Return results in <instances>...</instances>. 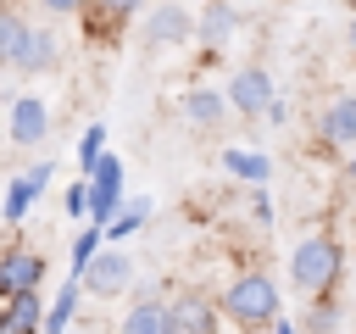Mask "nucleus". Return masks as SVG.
<instances>
[{
    "instance_id": "f257e3e1",
    "label": "nucleus",
    "mask_w": 356,
    "mask_h": 334,
    "mask_svg": "<svg viewBox=\"0 0 356 334\" xmlns=\"http://www.w3.org/2000/svg\"><path fill=\"white\" fill-rule=\"evenodd\" d=\"M217 312H222V323H234L239 334H261V328H273V323L284 317L278 278L261 273V267L234 273V278L222 284V295H217Z\"/></svg>"
},
{
    "instance_id": "f03ea898",
    "label": "nucleus",
    "mask_w": 356,
    "mask_h": 334,
    "mask_svg": "<svg viewBox=\"0 0 356 334\" xmlns=\"http://www.w3.org/2000/svg\"><path fill=\"white\" fill-rule=\"evenodd\" d=\"M339 273H345V245L334 234L295 239V250H289V289H300V295L317 301V295H334Z\"/></svg>"
},
{
    "instance_id": "7ed1b4c3",
    "label": "nucleus",
    "mask_w": 356,
    "mask_h": 334,
    "mask_svg": "<svg viewBox=\"0 0 356 334\" xmlns=\"http://www.w3.org/2000/svg\"><path fill=\"white\" fill-rule=\"evenodd\" d=\"M139 39L150 50H167V45H189L195 39V11L184 0H156L145 17H139Z\"/></svg>"
},
{
    "instance_id": "20e7f679",
    "label": "nucleus",
    "mask_w": 356,
    "mask_h": 334,
    "mask_svg": "<svg viewBox=\"0 0 356 334\" xmlns=\"http://www.w3.org/2000/svg\"><path fill=\"white\" fill-rule=\"evenodd\" d=\"M228 111L234 117H267V106L278 100V89H273V72L267 67H234V78H228Z\"/></svg>"
},
{
    "instance_id": "39448f33",
    "label": "nucleus",
    "mask_w": 356,
    "mask_h": 334,
    "mask_svg": "<svg viewBox=\"0 0 356 334\" xmlns=\"http://www.w3.org/2000/svg\"><path fill=\"white\" fill-rule=\"evenodd\" d=\"M39 284H44V256L39 250H22V245H6L0 250V301L33 295Z\"/></svg>"
},
{
    "instance_id": "423d86ee",
    "label": "nucleus",
    "mask_w": 356,
    "mask_h": 334,
    "mask_svg": "<svg viewBox=\"0 0 356 334\" xmlns=\"http://www.w3.org/2000/svg\"><path fill=\"white\" fill-rule=\"evenodd\" d=\"M6 134H11L17 150L44 145V139H50V106H44L39 95H17V100H11V117H6Z\"/></svg>"
},
{
    "instance_id": "0eeeda50",
    "label": "nucleus",
    "mask_w": 356,
    "mask_h": 334,
    "mask_svg": "<svg viewBox=\"0 0 356 334\" xmlns=\"http://www.w3.org/2000/svg\"><path fill=\"white\" fill-rule=\"evenodd\" d=\"M317 139L328 150H350L356 156V95H334L317 106Z\"/></svg>"
},
{
    "instance_id": "6e6552de",
    "label": "nucleus",
    "mask_w": 356,
    "mask_h": 334,
    "mask_svg": "<svg viewBox=\"0 0 356 334\" xmlns=\"http://www.w3.org/2000/svg\"><path fill=\"white\" fill-rule=\"evenodd\" d=\"M167 312H172V334H222V312L200 289H184L178 301H167Z\"/></svg>"
},
{
    "instance_id": "1a4fd4ad",
    "label": "nucleus",
    "mask_w": 356,
    "mask_h": 334,
    "mask_svg": "<svg viewBox=\"0 0 356 334\" xmlns=\"http://www.w3.org/2000/svg\"><path fill=\"white\" fill-rule=\"evenodd\" d=\"M78 284L111 301V295H122V289L134 284V256H128V250H100V256L89 262V273H83Z\"/></svg>"
},
{
    "instance_id": "9d476101",
    "label": "nucleus",
    "mask_w": 356,
    "mask_h": 334,
    "mask_svg": "<svg viewBox=\"0 0 356 334\" xmlns=\"http://www.w3.org/2000/svg\"><path fill=\"white\" fill-rule=\"evenodd\" d=\"M234 33H239V6H234V0H206V6L195 11V39H200V50H222Z\"/></svg>"
},
{
    "instance_id": "9b49d317",
    "label": "nucleus",
    "mask_w": 356,
    "mask_h": 334,
    "mask_svg": "<svg viewBox=\"0 0 356 334\" xmlns=\"http://www.w3.org/2000/svg\"><path fill=\"white\" fill-rule=\"evenodd\" d=\"M117 334H172V312H167V301L161 295H134V306L122 312V323H117Z\"/></svg>"
},
{
    "instance_id": "f8f14e48",
    "label": "nucleus",
    "mask_w": 356,
    "mask_h": 334,
    "mask_svg": "<svg viewBox=\"0 0 356 334\" xmlns=\"http://www.w3.org/2000/svg\"><path fill=\"white\" fill-rule=\"evenodd\" d=\"M184 117H189V128L211 134V128H222V122H228V95H222V89L195 84V89H184Z\"/></svg>"
},
{
    "instance_id": "ddd939ff",
    "label": "nucleus",
    "mask_w": 356,
    "mask_h": 334,
    "mask_svg": "<svg viewBox=\"0 0 356 334\" xmlns=\"http://www.w3.org/2000/svg\"><path fill=\"white\" fill-rule=\"evenodd\" d=\"M222 173L245 178L250 189H267V178H273V161H267V150H256V145H222Z\"/></svg>"
},
{
    "instance_id": "4468645a",
    "label": "nucleus",
    "mask_w": 356,
    "mask_h": 334,
    "mask_svg": "<svg viewBox=\"0 0 356 334\" xmlns=\"http://www.w3.org/2000/svg\"><path fill=\"white\" fill-rule=\"evenodd\" d=\"M28 50H33V22L17 17V11H0V67H17L22 72Z\"/></svg>"
},
{
    "instance_id": "2eb2a0df",
    "label": "nucleus",
    "mask_w": 356,
    "mask_h": 334,
    "mask_svg": "<svg viewBox=\"0 0 356 334\" xmlns=\"http://www.w3.org/2000/svg\"><path fill=\"white\" fill-rule=\"evenodd\" d=\"M39 189H44V184H39L33 173H17V178L6 184V200H0V217H6L11 228H17V223H22L28 212H33V200H39Z\"/></svg>"
},
{
    "instance_id": "dca6fc26",
    "label": "nucleus",
    "mask_w": 356,
    "mask_h": 334,
    "mask_svg": "<svg viewBox=\"0 0 356 334\" xmlns=\"http://www.w3.org/2000/svg\"><path fill=\"white\" fill-rule=\"evenodd\" d=\"M78 301H83V284L67 278V284L56 289V301L44 306V334H67V323L78 317Z\"/></svg>"
},
{
    "instance_id": "f3484780",
    "label": "nucleus",
    "mask_w": 356,
    "mask_h": 334,
    "mask_svg": "<svg viewBox=\"0 0 356 334\" xmlns=\"http://www.w3.org/2000/svg\"><path fill=\"white\" fill-rule=\"evenodd\" d=\"M6 317H11V334H44V295H11L6 301Z\"/></svg>"
},
{
    "instance_id": "a211bd4d",
    "label": "nucleus",
    "mask_w": 356,
    "mask_h": 334,
    "mask_svg": "<svg viewBox=\"0 0 356 334\" xmlns=\"http://www.w3.org/2000/svg\"><path fill=\"white\" fill-rule=\"evenodd\" d=\"M139 11H150V0H89V33H106V22L122 28Z\"/></svg>"
},
{
    "instance_id": "6ab92c4d",
    "label": "nucleus",
    "mask_w": 356,
    "mask_h": 334,
    "mask_svg": "<svg viewBox=\"0 0 356 334\" xmlns=\"http://www.w3.org/2000/svg\"><path fill=\"white\" fill-rule=\"evenodd\" d=\"M56 61H61V33L56 28H33V50H28L22 72H50Z\"/></svg>"
},
{
    "instance_id": "aec40b11",
    "label": "nucleus",
    "mask_w": 356,
    "mask_h": 334,
    "mask_svg": "<svg viewBox=\"0 0 356 334\" xmlns=\"http://www.w3.org/2000/svg\"><path fill=\"white\" fill-rule=\"evenodd\" d=\"M72 156H78V178H89V173H95V167L106 161V128H100V122H89Z\"/></svg>"
},
{
    "instance_id": "412c9836",
    "label": "nucleus",
    "mask_w": 356,
    "mask_h": 334,
    "mask_svg": "<svg viewBox=\"0 0 356 334\" xmlns=\"http://www.w3.org/2000/svg\"><path fill=\"white\" fill-rule=\"evenodd\" d=\"M100 239H106V234H100L95 223H83V228H78V239H72V273H67V278H83V273H89V262L106 250Z\"/></svg>"
},
{
    "instance_id": "4be33fe9",
    "label": "nucleus",
    "mask_w": 356,
    "mask_h": 334,
    "mask_svg": "<svg viewBox=\"0 0 356 334\" xmlns=\"http://www.w3.org/2000/svg\"><path fill=\"white\" fill-rule=\"evenodd\" d=\"M339 317H345V312H339V301H334V295H317V301H312V312L300 317V328H306V334H339Z\"/></svg>"
},
{
    "instance_id": "5701e85b",
    "label": "nucleus",
    "mask_w": 356,
    "mask_h": 334,
    "mask_svg": "<svg viewBox=\"0 0 356 334\" xmlns=\"http://www.w3.org/2000/svg\"><path fill=\"white\" fill-rule=\"evenodd\" d=\"M145 217H150V200H128V206L117 212V223L106 228V239H128V234H139V228H145Z\"/></svg>"
},
{
    "instance_id": "b1692460",
    "label": "nucleus",
    "mask_w": 356,
    "mask_h": 334,
    "mask_svg": "<svg viewBox=\"0 0 356 334\" xmlns=\"http://www.w3.org/2000/svg\"><path fill=\"white\" fill-rule=\"evenodd\" d=\"M67 217H89V178L67 184Z\"/></svg>"
},
{
    "instance_id": "393cba45",
    "label": "nucleus",
    "mask_w": 356,
    "mask_h": 334,
    "mask_svg": "<svg viewBox=\"0 0 356 334\" xmlns=\"http://www.w3.org/2000/svg\"><path fill=\"white\" fill-rule=\"evenodd\" d=\"M39 11H50V17H78V11H89V0H33Z\"/></svg>"
},
{
    "instance_id": "a878e982",
    "label": "nucleus",
    "mask_w": 356,
    "mask_h": 334,
    "mask_svg": "<svg viewBox=\"0 0 356 334\" xmlns=\"http://www.w3.org/2000/svg\"><path fill=\"white\" fill-rule=\"evenodd\" d=\"M250 212H256V223H261V228L273 223V200H267V189H250Z\"/></svg>"
},
{
    "instance_id": "bb28decb",
    "label": "nucleus",
    "mask_w": 356,
    "mask_h": 334,
    "mask_svg": "<svg viewBox=\"0 0 356 334\" xmlns=\"http://www.w3.org/2000/svg\"><path fill=\"white\" fill-rule=\"evenodd\" d=\"M267 122L284 128V122H289V100H273V106H267Z\"/></svg>"
},
{
    "instance_id": "cd10ccee",
    "label": "nucleus",
    "mask_w": 356,
    "mask_h": 334,
    "mask_svg": "<svg viewBox=\"0 0 356 334\" xmlns=\"http://www.w3.org/2000/svg\"><path fill=\"white\" fill-rule=\"evenodd\" d=\"M28 173H33V178H39V184H50V178H56V161H33V167H28Z\"/></svg>"
},
{
    "instance_id": "c85d7f7f",
    "label": "nucleus",
    "mask_w": 356,
    "mask_h": 334,
    "mask_svg": "<svg viewBox=\"0 0 356 334\" xmlns=\"http://www.w3.org/2000/svg\"><path fill=\"white\" fill-rule=\"evenodd\" d=\"M273 334H300V323H289V317H278V323H273Z\"/></svg>"
},
{
    "instance_id": "c756f323",
    "label": "nucleus",
    "mask_w": 356,
    "mask_h": 334,
    "mask_svg": "<svg viewBox=\"0 0 356 334\" xmlns=\"http://www.w3.org/2000/svg\"><path fill=\"white\" fill-rule=\"evenodd\" d=\"M0 334H11V317H6V301H0Z\"/></svg>"
},
{
    "instance_id": "7c9ffc66",
    "label": "nucleus",
    "mask_w": 356,
    "mask_h": 334,
    "mask_svg": "<svg viewBox=\"0 0 356 334\" xmlns=\"http://www.w3.org/2000/svg\"><path fill=\"white\" fill-rule=\"evenodd\" d=\"M345 45H350V56H356V17H350V33H345Z\"/></svg>"
},
{
    "instance_id": "2f4dec72",
    "label": "nucleus",
    "mask_w": 356,
    "mask_h": 334,
    "mask_svg": "<svg viewBox=\"0 0 356 334\" xmlns=\"http://www.w3.org/2000/svg\"><path fill=\"white\" fill-rule=\"evenodd\" d=\"M345 178H350V184H356V156H350V161H345Z\"/></svg>"
}]
</instances>
